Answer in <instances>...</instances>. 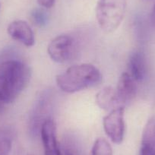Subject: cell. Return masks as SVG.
<instances>
[{"label": "cell", "instance_id": "1", "mask_svg": "<svg viewBox=\"0 0 155 155\" xmlns=\"http://www.w3.org/2000/svg\"><path fill=\"white\" fill-rule=\"evenodd\" d=\"M30 78V68L21 60L15 58L0 60V102L5 104L15 101Z\"/></svg>", "mask_w": 155, "mask_h": 155}, {"label": "cell", "instance_id": "2", "mask_svg": "<svg viewBox=\"0 0 155 155\" xmlns=\"http://www.w3.org/2000/svg\"><path fill=\"white\" fill-rule=\"evenodd\" d=\"M102 74L94 65L88 63L69 67L66 71L56 76V83L65 93H75L101 83Z\"/></svg>", "mask_w": 155, "mask_h": 155}, {"label": "cell", "instance_id": "3", "mask_svg": "<svg viewBox=\"0 0 155 155\" xmlns=\"http://www.w3.org/2000/svg\"><path fill=\"white\" fill-rule=\"evenodd\" d=\"M128 0H99L96 18L100 28L107 33L116 31L125 17Z\"/></svg>", "mask_w": 155, "mask_h": 155}, {"label": "cell", "instance_id": "4", "mask_svg": "<svg viewBox=\"0 0 155 155\" xmlns=\"http://www.w3.org/2000/svg\"><path fill=\"white\" fill-rule=\"evenodd\" d=\"M52 94L50 91H44L39 97L34 104V107L30 115L29 130L30 133L37 136L41 132L42 125L47 120L52 119Z\"/></svg>", "mask_w": 155, "mask_h": 155}, {"label": "cell", "instance_id": "5", "mask_svg": "<svg viewBox=\"0 0 155 155\" xmlns=\"http://www.w3.org/2000/svg\"><path fill=\"white\" fill-rule=\"evenodd\" d=\"M76 42L68 34H62L53 39L47 47L50 59L57 63H65L71 60L75 54Z\"/></svg>", "mask_w": 155, "mask_h": 155}, {"label": "cell", "instance_id": "6", "mask_svg": "<svg viewBox=\"0 0 155 155\" xmlns=\"http://www.w3.org/2000/svg\"><path fill=\"white\" fill-rule=\"evenodd\" d=\"M124 107L115 109L104 117L103 125L106 135L110 141L116 144L123 142L125 136L126 125L124 120Z\"/></svg>", "mask_w": 155, "mask_h": 155}, {"label": "cell", "instance_id": "7", "mask_svg": "<svg viewBox=\"0 0 155 155\" xmlns=\"http://www.w3.org/2000/svg\"><path fill=\"white\" fill-rule=\"evenodd\" d=\"M40 135L44 146V155H61L56 137V126L52 119L44 122L41 126Z\"/></svg>", "mask_w": 155, "mask_h": 155}, {"label": "cell", "instance_id": "8", "mask_svg": "<svg viewBox=\"0 0 155 155\" xmlns=\"http://www.w3.org/2000/svg\"><path fill=\"white\" fill-rule=\"evenodd\" d=\"M7 31L12 38L25 47H31L35 44L34 31L25 21H14L9 24Z\"/></svg>", "mask_w": 155, "mask_h": 155}, {"label": "cell", "instance_id": "9", "mask_svg": "<svg viewBox=\"0 0 155 155\" xmlns=\"http://www.w3.org/2000/svg\"><path fill=\"white\" fill-rule=\"evenodd\" d=\"M96 104L98 107L106 111H112L120 107H125L119 98L116 89L107 86L101 89L96 95Z\"/></svg>", "mask_w": 155, "mask_h": 155}, {"label": "cell", "instance_id": "10", "mask_svg": "<svg viewBox=\"0 0 155 155\" xmlns=\"http://www.w3.org/2000/svg\"><path fill=\"white\" fill-rule=\"evenodd\" d=\"M116 92L123 105L133 100L136 95L137 87L135 80L129 73L124 72L119 78Z\"/></svg>", "mask_w": 155, "mask_h": 155}, {"label": "cell", "instance_id": "11", "mask_svg": "<svg viewBox=\"0 0 155 155\" xmlns=\"http://www.w3.org/2000/svg\"><path fill=\"white\" fill-rule=\"evenodd\" d=\"M138 155H155V117H151L144 126Z\"/></svg>", "mask_w": 155, "mask_h": 155}, {"label": "cell", "instance_id": "12", "mask_svg": "<svg viewBox=\"0 0 155 155\" xmlns=\"http://www.w3.org/2000/svg\"><path fill=\"white\" fill-rule=\"evenodd\" d=\"M129 66L130 73L135 81H141L146 75L145 58L142 53L135 51L129 57Z\"/></svg>", "mask_w": 155, "mask_h": 155}, {"label": "cell", "instance_id": "13", "mask_svg": "<svg viewBox=\"0 0 155 155\" xmlns=\"http://www.w3.org/2000/svg\"><path fill=\"white\" fill-rule=\"evenodd\" d=\"M91 155H113V149L107 140L100 138L95 141Z\"/></svg>", "mask_w": 155, "mask_h": 155}, {"label": "cell", "instance_id": "14", "mask_svg": "<svg viewBox=\"0 0 155 155\" xmlns=\"http://www.w3.org/2000/svg\"><path fill=\"white\" fill-rule=\"evenodd\" d=\"M32 18L34 21L35 22L36 25L38 26H44V25H47V20H48V17H47V14L42 9H35L33 11L32 14Z\"/></svg>", "mask_w": 155, "mask_h": 155}, {"label": "cell", "instance_id": "15", "mask_svg": "<svg viewBox=\"0 0 155 155\" xmlns=\"http://www.w3.org/2000/svg\"><path fill=\"white\" fill-rule=\"evenodd\" d=\"M12 150V141L8 138L0 140V155H8Z\"/></svg>", "mask_w": 155, "mask_h": 155}, {"label": "cell", "instance_id": "16", "mask_svg": "<svg viewBox=\"0 0 155 155\" xmlns=\"http://www.w3.org/2000/svg\"><path fill=\"white\" fill-rule=\"evenodd\" d=\"M56 0H37V2L41 6L46 8H50L54 5Z\"/></svg>", "mask_w": 155, "mask_h": 155}, {"label": "cell", "instance_id": "17", "mask_svg": "<svg viewBox=\"0 0 155 155\" xmlns=\"http://www.w3.org/2000/svg\"><path fill=\"white\" fill-rule=\"evenodd\" d=\"M150 21H151L152 25L155 28V4L152 9L151 14H150Z\"/></svg>", "mask_w": 155, "mask_h": 155}, {"label": "cell", "instance_id": "18", "mask_svg": "<svg viewBox=\"0 0 155 155\" xmlns=\"http://www.w3.org/2000/svg\"><path fill=\"white\" fill-rule=\"evenodd\" d=\"M64 155H76V153L74 151L73 149L68 148V147H67L66 149H65V153H64Z\"/></svg>", "mask_w": 155, "mask_h": 155}, {"label": "cell", "instance_id": "19", "mask_svg": "<svg viewBox=\"0 0 155 155\" xmlns=\"http://www.w3.org/2000/svg\"><path fill=\"white\" fill-rule=\"evenodd\" d=\"M3 105L4 104H2V102H0V113H1V112H2V108H3Z\"/></svg>", "mask_w": 155, "mask_h": 155}]
</instances>
